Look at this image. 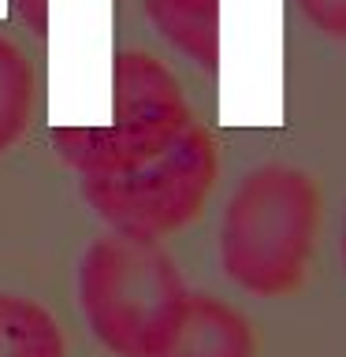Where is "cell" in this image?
Instances as JSON below:
<instances>
[{"label": "cell", "instance_id": "6da1fadb", "mask_svg": "<svg viewBox=\"0 0 346 357\" xmlns=\"http://www.w3.org/2000/svg\"><path fill=\"white\" fill-rule=\"evenodd\" d=\"M56 149L82 175V194L112 231L164 238L201 216L220 175L212 134L160 56L119 49L112 119L56 130Z\"/></svg>", "mask_w": 346, "mask_h": 357}, {"label": "cell", "instance_id": "7a4b0ae2", "mask_svg": "<svg viewBox=\"0 0 346 357\" xmlns=\"http://www.w3.org/2000/svg\"><path fill=\"white\" fill-rule=\"evenodd\" d=\"M324 201L309 172L268 160L250 167L223 201L216 257L250 298H287L306 283L320 238Z\"/></svg>", "mask_w": 346, "mask_h": 357}, {"label": "cell", "instance_id": "3957f363", "mask_svg": "<svg viewBox=\"0 0 346 357\" xmlns=\"http://www.w3.org/2000/svg\"><path fill=\"white\" fill-rule=\"evenodd\" d=\"M186 283L156 238L116 231L78 268V301L100 346L116 357H153L186 301Z\"/></svg>", "mask_w": 346, "mask_h": 357}, {"label": "cell", "instance_id": "277c9868", "mask_svg": "<svg viewBox=\"0 0 346 357\" xmlns=\"http://www.w3.org/2000/svg\"><path fill=\"white\" fill-rule=\"evenodd\" d=\"M153 357H257V335L242 309L212 294H186Z\"/></svg>", "mask_w": 346, "mask_h": 357}, {"label": "cell", "instance_id": "5b68a950", "mask_svg": "<svg viewBox=\"0 0 346 357\" xmlns=\"http://www.w3.org/2000/svg\"><path fill=\"white\" fill-rule=\"evenodd\" d=\"M153 33L197 71L220 67V0H142Z\"/></svg>", "mask_w": 346, "mask_h": 357}, {"label": "cell", "instance_id": "8992f818", "mask_svg": "<svg viewBox=\"0 0 346 357\" xmlns=\"http://www.w3.org/2000/svg\"><path fill=\"white\" fill-rule=\"evenodd\" d=\"M63 342L52 317L27 298L0 294V357H60Z\"/></svg>", "mask_w": 346, "mask_h": 357}, {"label": "cell", "instance_id": "52a82bcc", "mask_svg": "<svg viewBox=\"0 0 346 357\" xmlns=\"http://www.w3.org/2000/svg\"><path fill=\"white\" fill-rule=\"evenodd\" d=\"M33 108V67L15 41L0 38V153L19 142Z\"/></svg>", "mask_w": 346, "mask_h": 357}, {"label": "cell", "instance_id": "ba28073f", "mask_svg": "<svg viewBox=\"0 0 346 357\" xmlns=\"http://www.w3.org/2000/svg\"><path fill=\"white\" fill-rule=\"evenodd\" d=\"M320 38L346 41V0H290Z\"/></svg>", "mask_w": 346, "mask_h": 357}, {"label": "cell", "instance_id": "9c48e42d", "mask_svg": "<svg viewBox=\"0 0 346 357\" xmlns=\"http://www.w3.org/2000/svg\"><path fill=\"white\" fill-rule=\"evenodd\" d=\"M11 11L30 33L38 38L49 33V0H11Z\"/></svg>", "mask_w": 346, "mask_h": 357}, {"label": "cell", "instance_id": "30bf717a", "mask_svg": "<svg viewBox=\"0 0 346 357\" xmlns=\"http://www.w3.org/2000/svg\"><path fill=\"white\" fill-rule=\"evenodd\" d=\"M339 264H343V275H346V212H343V227H339Z\"/></svg>", "mask_w": 346, "mask_h": 357}]
</instances>
